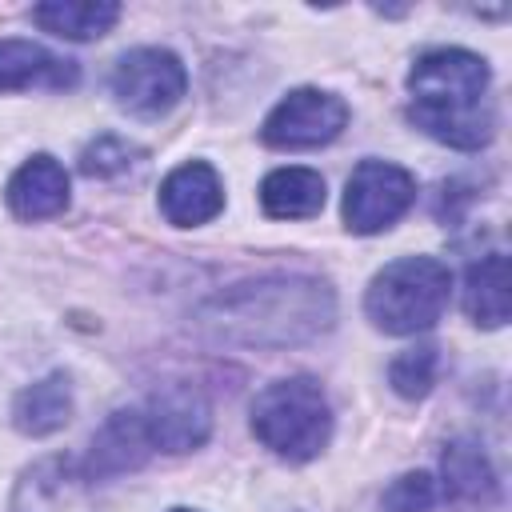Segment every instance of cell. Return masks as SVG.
<instances>
[{
    "label": "cell",
    "instance_id": "1",
    "mask_svg": "<svg viewBox=\"0 0 512 512\" xmlns=\"http://www.w3.org/2000/svg\"><path fill=\"white\" fill-rule=\"evenodd\" d=\"M336 324V292L316 276L240 280L196 308V328L232 348H292Z\"/></svg>",
    "mask_w": 512,
    "mask_h": 512
},
{
    "label": "cell",
    "instance_id": "2",
    "mask_svg": "<svg viewBox=\"0 0 512 512\" xmlns=\"http://www.w3.org/2000/svg\"><path fill=\"white\" fill-rule=\"evenodd\" d=\"M488 60L468 48H428L408 72V120L432 140L476 152L496 136Z\"/></svg>",
    "mask_w": 512,
    "mask_h": 512
},
{
    "label": "cell",
    "instance_id": "3",
    "mask_svg": "<svg viewBox=\"0 0 512 512\" xmlns=\"http://www.w3.org/2000/svg\"><path fill=\"white\" fill-rule=\"evenodd\" d=\"M248 424L252 436L288 464L316 460L332 440V408L312 376H284L260 388Z\"/></svg>",
    "mask_w": 512,
    "mask_h": 512
},
{
    "label": "cell",
    "instance_id": "4",
    "mask_svg": "<svg viewBox=\"0 0 512 512\" xmlns=\"http://www.w3.org/2000/svg\"><path fill=\"white\" fill-rule=\"evenodd\" d=\"M452 296V272L436 256H400L384 264L364 292V316L388 336L428 332Z\"/></svg>",
    "mask_w": 512,
    "mask_h": 512
},
{
    "label": "cell",
    "instance_id": "5",
    "mask_svg": "<svg viewBox=\"0 0 512 512\" xmlns=\"http://www.w3.org/2000/svg\"><path fill=\"white\" fill-rule=\"evenodd\" d=\"M108 88L128 116L160 120L180 104L188 88V72H184V60L168 48H132L116 60Z\"/></svg>",
    "mask_w": 512,
    "mask_h": 512
},
{
    "label": "cell",
    "instance_id": "6",
    "mask_svg": "<svg viewBox=\"0 0 512 512\" xmlns=\"http://www.w3.org/2000/svg\"><path fill=\"white\" fill-rule=\"evenodd\" d=\"M416 204V180L408 168L388 160H360L344 188V224L356 236L392 228Z\"/></svg>",
    "mask_w": 512,
    "mask_h": 512
},
{
    "label": "cell",
    "instance_id": "7",
    "mask_svg": "<svg viewBox=\"0 0 512 512\" xmlns=\"http://www.w3.org/2000/svg\"><path fill=\"white\" fill-rule=\"evenodd\" d=\"M348 128V104L324 88H296L288 92L260 124V140L280 152H304L332 144Z\"/></svg>",
    "mask_w": 512,
    "mask_h": 512
},
{
    "label": "cell",
    "instance_id": "8",
    "mask_svg": "<svg viewBox=\"0 0 512 512\" xmlns=\"http://www.w3.org/2000/svg\"><path fill=\"white\" fill-rule=\"evenodd\" d=\"M140 416H144L152 448L168 452V456L196 452L212 436V404L192 384H168V388L152 392L148 404L140 408Z\"/></svg>",
    "mask_w": 512,
    "mask_h": 512
},
{
    "label": "cell",
    "instance_id": "9",
    "mask_svg": "<svg viewBox=\"0 0 512 512\" xmlns=\"http://www.w3.org/2000/svg\"><path fill=\"white\" fill-rule=\"evenodd\" d=\"M88 484L92 480L80 472V464L64 456H44L20 472L8 512H96Z\"/></svg>",
    "mask_w": 512,
    "mask_h": 512
},
{
    "label": "cell",
    "instance_id": "10",
    "mask_svg": "<svg viewBox=\"0 0 512 512\" xmlns=\"http://www.w3.org/2000/svg\"><path fill=\"white\" fill-rule=\"evenodd\" d=\"M152 452H156V448H152V440H148V428H144L140 408H120V412H112V416L100 424V432L92 436L80 472H84L88 480H112V476H124V472L144 468V460H148Z\"/></svg>",
    "mask_w": 512,
    "mask_h": 512
},
{
    "label": "cell",
    "instance_id": "11",
    "mask_svg": "<svg viewBox=\"0 0 512 512\" xmlns=\"http://www.w3.org/2000/svg\"><path fill=\"white\" fill-rule=\"evenodd\" d=\"M220 208H224V184H220L216 168L204 160H188V164L172 168L160 184V212L176 228H200V224L216 220Z\"/></svg>",
    "mask_w": 512,
    "mask_h": 512
},
{
    "label": "cell",
    "instance_id": "12",
    "mask_svg": "<svg viewBox=\"0 0 512 512\" xmlns=\"http://www.w3.org/2000/svg\"><path fill=\"white\" fill-rule=\"evenodd\" d=\"M4 200H8V212L16 220H28V224L60 216L68 208V172H64V164L48 152L28 156L12 172L8 188H4Z\"/></svg>",
    "mask_w": 512,
    "mask_h": 512
},
{
    "label": "cell",
    "instance_id": "13",
    "mask_svg": "<svg viewBox=\"0 0 512 512\" xmlns=\"http://www.w3.org/2000/svg\"><path fill=\"white\" fill-rule=\"evenodd\" d=\"M440 476H444V496L468 508H488L500 496V476L484 452L480 440L460 436L444 448L440 456Z\"/></svg>",
    "mask_w": 512,
    "mask_h": 512
},
{
    "label": "cell",
    "instance_id": "14",
    "mask_svg": "<svg viewBox=\"0 0 512 512\" xmlns=\"http://www.w3.org/2000/svg\"><path fill=\"white\" fill-rule=\"evenodd\" d=\"M76 80H80L76 60H64L32 40H0V92L72 88Z\"/></svg>",
    "mask_w": 512,
    "mask_h": 512
},
{
    "label": "cell",
    "instance_id": "15",
    "mask_svg": "<svg viewBox=\"0 0 512 512\" xmlns=\"http://www.w3.org/2000/svg\"><path fill=\"white\" fill-rule=\"evenodd\" d=\"M72 408H76L72 380L64 372H48V376H40L36 384H28L12 400V424H16V432L40 440V436L60 432L72 420Z\"/></svg>",
    "mask_w": 512,
    "mask_h": 512
},
{
    "label": "cell",
    "instance_id": "16",
    "mask_svg": "<svg viewBox=\"0 0 512 512\" xmlns=\"http://www.w3.org/2000/svg\"><path fill=\"white\" fill-rule=\"evenodd\" d=\"M260 208L272 220H308L324 208V176L316 168H276L260 180Z\"/></svg>",
    "mask_w": 512,
    "mask_h": 512
},
{
    "label": "cell",
    "instance_id": "17",
    "mask_svg": "<svg viewBox=\"0 0 512 512\" xmlns=\"http://www.w3.org/2000/svg\"><path fill=\"white\" fill-rule=\"evenodd\" d=\"M120 20L112 0H44L32 8V24L60 40H100Z\"/></svg>",
    "mask_w": 512,
    "mask_h": 512
},
{
    "label": "cell",
    "instance_id": "18",
    "mask_svg": "<svg viewBox=\"0 0 512 512\" xmlns=\"http://www.w3.org/2000/svg\"><path fill=\"white\" fill-rule=\"evenodd\" d=\"M464 312L480 328H504L508 324V260L500 252H488V256L468 264Z\"/></svg>",
    "mask_w": 512,
    "mask_h": 512
},
{
    "label": "cell",
    "instance_id": "19",
    "mask_svg": "<svg viewBox=\"0 0 512 512\" xmlns=\"http://www.w3.org/2000/svg\"><path fill=\"white\" fill-rule=\"evenodd\" d=\"M436 364H440V356H436L432 344L404 348V352L388 364V384H392V392L404 396V400H424V396L432 392V384H436Z\"/></svg>",
    "mask_w": 512,
    "mask_h": 512
},
{
    "label": "cell",
    "instance_id": "20",
    "mask_svg": "<svg viewBox=\"0 0 512 512\" xmlns=\"http://www.w3.org/2000/svg\"><path fill=\"white\" fill-rule=\"evenodd\" d=\"M140 156H144V148H136L132 140H124V136H116V132H104V136H96V140L84 144V152H80V172L92 176V180H112V176L136 168Z\"/></svg>",
    "mask_w": 512,
    "mask_h": 512
},
{
    "label": "cell",
    "instance_id": "21",
    "mask_svg": "<svg viewBox=\"0 0 512 512\" xmlns=\"http://www.w3.org/2000/svg\"><path fill=\"white\" fill-rule=\"evenodd\" d=\"M436 504V480L428 472H404L384 488V512H428Z\"/></svg>",
    "mask_w": 512,
    "mask_h": 512
},
{
    "label": "cell",
    "instance_id": "22",
    "mask_svg": "<svg viewBox=\"0 0 512 512\" xmlns=\"http://www.w3.org/2000/svg\"><path fill=\"white\" fill-rule=\"evenodd\" d=\"M172 512H192V508H172Z\"/></svg>",
    "mask_w": 512,
    "mask_h": 512
}]
</instances>
